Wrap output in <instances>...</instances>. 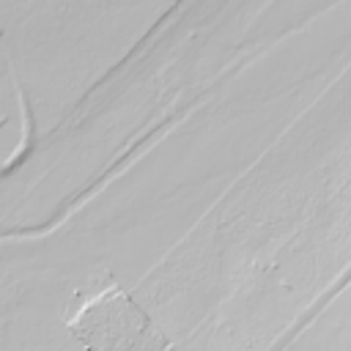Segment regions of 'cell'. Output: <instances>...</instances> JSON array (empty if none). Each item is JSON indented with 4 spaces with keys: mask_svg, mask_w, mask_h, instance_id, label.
<instances>
[{
    "mask_svg": "<svg viewBox=\"0 0 351 351\" xmlns=\"http://www.w3.org/2000/svg\"><path fill=\"white\" fill-rule=\"evenodd\" d=\"M69 329L88 351H132L148 329V315L110 282L69 318Z\"/></svg>",
    "mask_w": 351,
    "mask_h": 351,
    "instance_id": "6da1fadb",
    "label": "cell"
}]
</instances>
